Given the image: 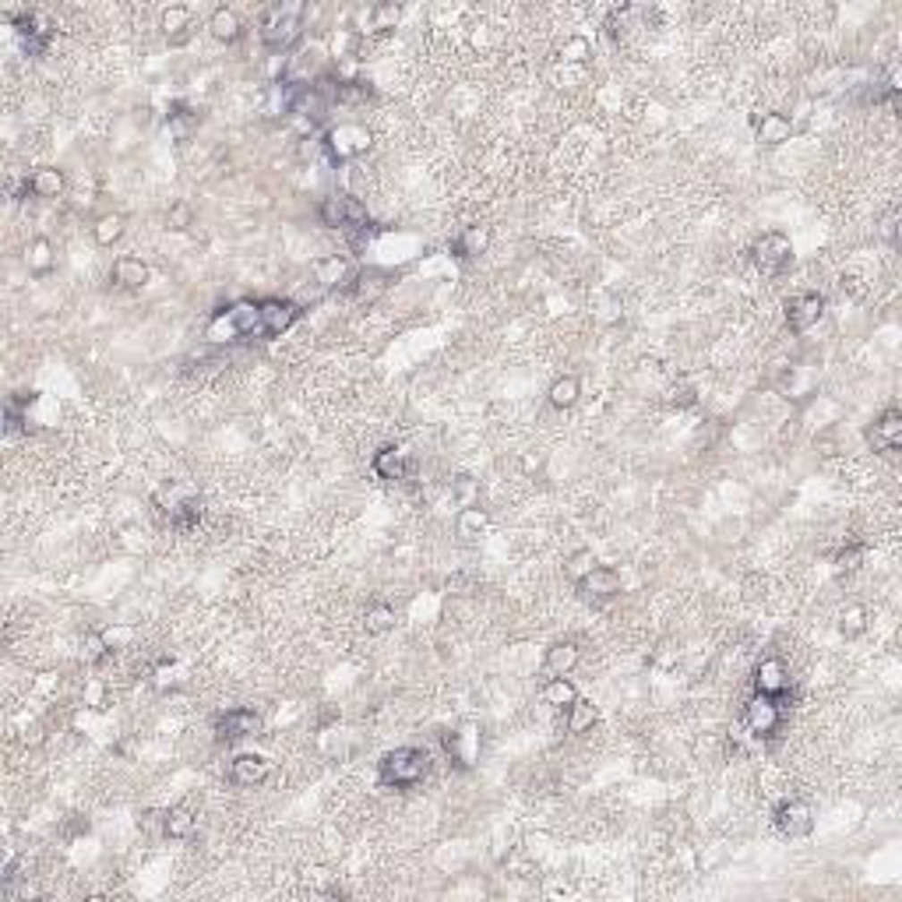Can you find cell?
<instances>
[{
    "label": "cell",
    "mask_w": 902,
    "mask_h": 902,
    "mask_svg": "<svg viewBox=\"0 0 902 902\" xmlns=\"http://www.w3.org/2000/svg\"><path fill=\"white\" fill-rule=\"evenodd\" d=\"M430 772V754L423 747H395L388 754H381L378 762V779L388 789H409L423 783Z\"/></svg>",
    "instance_id": "1"
},
{
    "label": "cell",
    "mask_w": 902,
    "mask_h": 902,
    "mask_svg": "<svg viewBox=\"0 0 902 902\" xmlns=\"http://www.w3.org/2000/svg\"><path fill=\"white\" fill-rule=\"evenodd\" d=\"M303 14H307V7L300 0L272 4L261 14V43L268 50H289L303 36Z\"/></svg>",
    "instance_id": "2"
},
{
    "label": "cell",
    "mask_w": 902,
    "mask_h": 902,
    "mask_svg": "<svg viewBox=\"0 0 902 902\" xmlns=\"http://www.w3.org/2000/svg\"><path fill=\"white\" fill-rule=\"evenodd\" d=\"M318 216H321V223L328 226V229L349 233L356 243H360L363 236H370V229H374L367 208H363L356 198H349V194H328V198L318 205Z\"/></svg>",
    "instance_id": "3"
},
{
    "label": "cell",
    "mask_w": 902,
    "mask_h": 902,
    "mask_svg": "<svg viewBox=\"0 0 902 902\" xmlns=\"http://www.w3.org/2000/svg\"><path fill=\"white\" fill-rule=\"evenodd\" d=\"M751 261H754V268H758L762 276H769V279L783 276L789 265H793V243H789V236L787 233H762V236L754 240V247H751Z\"/></svg>",
    "instance_id": "4"
},
{
    "label": "cell",
    "mask_w": 902,
    "mask_h": 902,
    "mask_svg": "<svg viewBox=\"0 0 902 902\" xmlns=\"http://www.w3.org/2000/svg\"><path fill=\"white\" fill-rule=\"evenodd\" d=\"M11 25L25 47L29 56H43L54 43V21L39 11H21V14H11Z\"/></svg>",
    "instance_id": "5"
},
{
    "label": "cell",
    "mask_w": 902,
    "mask_h": 902,
    "mask_svg": "<svg viewBox=\"0 0 902 902\" xmlns=\"http://www.w3.org/2000/svg\"><path fill=\"white\" fill-rule=\"evenodd\" d=\"M325 149L336 163H349L370 149V131L363 123H338L325 134Z\"/></svg>",
    "instance_id": "6"
},
{
    "label": "cell",
    "mask_w": 902,
    "mask_h": 902,
    "mask_svg": "<svg viewBox=\"0 0 902 902\" xmlns=\"http://www.w3.org/2000/svg\"><path fill=\"white\" fill-rule=\"evenodd\" d=\"M772 821H776L779 836H787V839H804V836H811V829H814V811H811L807 800L789 796V800H783V804L776 807Z\"/></svg>",
    "instance_id": "7"
},
{
    "label": "cell",
    "mask_w": 902,
    "mask_h": 902,
    "mask_svg": "<svg viewBox=\"0 0 902 902\" xmlns=\"http://www.w3.org/2000/svg\"><path fill=\"white\" fill-rule=\"evenodd\" d=\"M789 332H807L825 318V296L821 293H796L783 303Z\"/></svg>",
    "instance_id": "8"
},
{
    "label": "cell",
    "mask_w": 902,
    "mask_h": 902,
    "mask_svg": "<svg viewBox=\"0 0 902 902\" xmlns=\"http://www.w3.org/2000/svg\"><path fill=\"white\" fill-rule=\"evenodd\" d=\"M744 723H747V730L754 733L758 740L776 736L779 723H783L779 702H776V698H765V694H754V698L747 702V709H744Z\"/></svg>",
    "instance_id": "9"
},
{
    "label": "cell",
    "mask_w": 902,
    "mask_h": 902,
    "mask_svg": "<svg viewBox=\"0 0 902 902\" xmlns=\"http://www.w3.org/2000/svg\"><path fill=\"white\" fill-rule=\"evenodd\" d=\"M867 441H871V448L874 451H885V455H892V451H899L902 445V413L896 405H889L871 427H867Z\"/></svg>",
    "instance_id": "10"
},
{
    "label": "cell",
    "mask_w": 902,
    "mask_h": 902,
    "mask_svg": "<svg viewBox=\"0 0 902 902\" xmlns=\"http://www.w3.org/2000/svg\"><path fill=\"white\" fill-rule=\"evenodd\" d=\"M445 754L455 769H472V762L480 758V733L476 727H458V730L445 733Z\"/></svg>",
    "instance_id": "11"
},
{
    "label": "cell",
    "mask_w": 902,
    "mask_h": 902,
    "mask_svg": "<svg viewBox=\"0 0 902 902\" xmlns=\"http://www.w3.org/2000/svg\"><path fill=\"white\" fill-rule=\"evenodd\" d=\"M261 307V325H265V336H282L296 325L300 318V303L296 300H282V296H268V300H258Z\"/></svg>",
    "instance_id": "12"
},
{
    "label": "cell",
    "mask_w": 902,
    "mask_h": 902,
    "mask_svg": "<svg viewBox=\"0 0 902 902\" xmlns=\"http://www.w3.org/2000/svg\"><path fill=\"white\" fill-rule=\"evenodd\" d=\"M574 585H578V592H582L585 600H614L620 592V571L607 567V564H596V567H589Z\"/></svg>",
    "instance_id": "13"
},
{
    "label": "cell",
    "mask_w": 902,
    "mask_h": 902,
    "mask_svg": "<svg viewBox=\"0 0 902 902\" xmlns=\"http://www.w3.org/2000/svg\"><path fill=\"white\" fill-rule=\"evenodd\" d=\"M261 716L254 709H229L216 719V733L223 740H247V736H258L261 733Z\"/></svg>",
    "instance_id": "14"
},
{
    "label": "cell",
    "mask_w": 902,
    "mask_h": 902,
    "mask_svg": "<svg viewBox=\"0 0 902 902\" xmlns=\"http://www.w3.org/2000/svg\"><path fill=\"white\" fill-rule=\"evenodd\" d=\"M789 691V670L783 659H762L758 670H754V694H765V698H783Z\"/></svg>",
    "instance_id": "15"
},
{
    "label": "cell",
    "mask_w": 902,
    "mask_h": 902,
    "mask_svg": "<svg viewBox=\"0 0 902 902\" xmlns=\"http://www.w3.org/2000/svg\"><path fill=\"white\" fill-rule=\"evenodd\" d=\"M374 472L381 476V480H388V483H402V480H409V472H413V462H409V451L398 448V445H385L381 451H374Z\"/></svg>",
    "instance_id": "16"
},
{
    "label": "cell",
    "mask_w": 902,
    "mask_h": 902,
    "mask_svg": "<svg viewBox=\"0 0 902 902\" xmlns=\"http://www.w3.org/2000/svg\"><path fill=\"white\" fill-rule=\"evenodd\" d=\"M754 138H758V145L779 149V145H787L789 138H793V123L783 113H758L754 116Z\"/></svg>",
    "instance_id": "17"
},
{
    "label": "cell",
    "mask_w": 902,
    "mask_h": 902,
    "mask_svg": "<svg viewBox=\"0 0 902 902\" xmlns=\"http://www.w3.org/2000/svg\"><path fill=\"white\" fill-rule=\"evenodd\" d=\"M229 779L236 787H258V783H265L268 779V758H261V754H236L229 762Z\"/></svg>",
    "instance_id": "18"
},
{
    "label": "cell",
    "mask_w": 902,
    "mask_h": 902,
    "mask_svg": "<svg viewBox=\"0 0 902 902\" xmlns=\"http://www.w3.org/2000/svg\"><path fill=\"white\" fill-rule=\"evenodd\" d=\"M110 279L116 282V285H123V289H141V285H149V279H152V268H149L141 258L123 254V258L113 261Z\"/></svg>",
    "instance_id": "19"
},
{
    "label": "cell",
    "mask_w": 902,
    "mask_h": 902,
    "mask_svg": "<svg viewBox=\"0 0 902 902\" xmlns=\"http://www.w3.org/2000/svg\"><path fill=\"white\" fill-rule=\"evenodd\" d=\"M490 226H469V229H462L458 236H455V243H451V251H455V258H462V261H469V258H480L487 247H490Z\"/></svg>",
    "instance_id": "20"
},
{
    "label": "cell",
    "mask_w": 902,
    "mask_h": 902,
    "mask_svg": "<svg viewBox=\"0 0 902 902\" xmlns=\"http://www.w3.org/2000/svg\"><path fill=\"white\" fill-rule=\"evenodd\" d=\"M314 279L321 285V293H325V289H336V285H349V282H353L349 261H345L342 254H332V258L314 261Z\"/></svg>",
    "instance_id": "21"
},
{
    "label": "cell",
    "mask_w": 902,
    "mask_h": 902,
    "mask_svg": "<svg viewBox=\"0 0 902 902\" xmlns=\"http://www.w3.org/2000/svg\"><path fill=\"white\" fill-rule=\"evenodd\" d=\"M201 515H205V507H201L198 498H173V501H169V525L180 529V532L198 529Z\"/></svg>",
    "instance_id": "22"
},
{
    "label": "cell",
    "mask_w": 902,
    "mask_h": 902,
    "mask_svg": "<svg viewBox=\"0 0 902 902\" xmlns=\"http://www.w3.org/2000/svg\"><path fill=\"white\" fill-rule=\"evenodd\" d=\"M39 402V392H14L7 398V409H4V420H7V434H18L21 423L29 427V409Z\"/></svg>",
    "instance_id": "23"
},
{
    "label": "cell",
    "mask_w": 902,
    "mask_h": 902,
    "mask_svg": "<svg viewBox=\"0 0 902 902\" xmlns=\"http://www.w3.org/2000/svg\"><path fill=\"white\" fill-rule=\"evenodd\" d=\"M194 825H198V818H194V811L183 807V804L169 807L166 814H163V836H166V839H191Z\"/></svg>",
    "instance_id": "24"
},
{
    "label": "cell",
    "mask_w": 902,
    "mask_h": 902,
    "mask_svg": "<svg viewBox=\"0 0 902 902\" xmlns=\"http://www.w3.org/2000/svg\"><path fill=\"white\" fill-rule=\"evenodd\" d=\"M578 659H582V652H578L574 642H554V645L547 649V670L554 676H567L578 667Z\"/></svg>",
    "instance_id": "25"
},
{
    "label": "cell",
    "mask_w": 902,
    "mask_h": 902,
    "mask_svg": "<svg viewBox=\"0 0 902 902\" xmlns=\"http://www.w3.org/2000/svg\"><path fill=\"white\" fill-rule=\"evenodd\" d=\"M54 243L47 240V236H36V240H29L25 243V265H29V272L32 276H47L50 268H54Z\"/></svg>",
    "instance_id": "26"
},
{
    "label": "cell",
    "mask_w": 902,
    "mask_h": 902,
    "mask_svg": "<svg viewBox=\"0 0 902 902\" xmlns=\"http://www.w3.org/2000/svg\"><path fill=\"white\" fill-rule=\"evenodd\" d=\"M349 289H353V296L356 300H378L385 289H388V276L381 272V268H367V272H360V276H353L349 282Z\"/></svg>",
    "instance_id": "27"
},
{
    "label": "cell",
    "mask_w": 902,
    "mask_h": 902,
    "mask_svg": "<svg viewBox=\"0 0 902 902\" xmlns=\"http://www.w3.org/2000/svg\"><path fill=\"white\" fill-rule=\"evenodd\" d=\"M208 29H212V36H216L219 43H236V39H240V32H243V25H240L236 11H229V7H216V11H212Z\"/></svg>",
    "instance_id": "28"
},
{
    "label": "cell",
    "mask_w": 902,
    "mask_h": 902,
    "mask_svg": "<svg viewBox=\"0 0 902 902\" xmlns=\"http://www.w3.org/2000/svg\"><path fill=\"white\" fill-rule=\"evenodd\" d=\"M25 183H29V194H36V198H56L64 191V173L54 166H43L36 169Z\"/></svg>",
    "instance_id": "29"
},
{
    "label": "cell",
    "mask_w": 902,
    "mask_h": 902,
    "mask_svg": "<svg viewBox=\"0 0 902 902\" xmlns=\"http://www.w3.org/2000/svg\"><path fill=\"white\" fill-rule=\"evenodd\" d=\"M564 712H567V733H589L592 727H596V719H600L596 705H592V702H585V698H574Z\"/></svg>",
    "instance_id": "30"
},
{
    "label": "cell",
    "mask_w": 902,
    "mask_h": 902,
    "mask_svg": "<svg viewBox=\"0 0 902 902\" xmlns=\"http://www.w3.org/2000/svg\"><path fill=\"white\" fill-rule=\"evenodd\" d=\"M574 698H578V691H574V684L567 676H550L543 684V702L554 705V709H567Z\"/></svg>",
    "instance_id": "31"
},
{
    "label": "cell",
    "mask_w": 902,
    "mask_h": 902,
    "mask_svg": "<svg viewBox=\"0 0 902 902\" xmlns=\"http://www.w3.org/2000/svg\"><path fill=\"white\" fill-rule=\"evenodd\" d=\"M578 395H582V381L574 374H564L550 385V405L554 409H571L578 402Z\"/></svg>",
    "instance_id": "32"
},
{
    "label": "cell",
    "mask_w": 902,
    "mask_h": 902,
    "mask_svg": "<svg viewBox=\"0 0 902 902\" xmlns=\"http://www.w3.org/2000/svg\"><path fill=\"white\" fill-rule=\"evenodd\" d=\"M455 529H458V536H462V540H476V536L487 529V511H483L480 505L462 507V511H458V518H455Z\"/></svg>",
    "instance_id": "33"
},
{
    "label": "cell",
    "mask_w": 902,
    "mask_h": 902,
    "mask_svg": "<svg viewBox=\"0 0 902 902\" xmlns=\"http://www.w3.org/2000/svg\"><path fill=\"white\" fill-rule=\"evenodd\" d=\"M395 610L388 603H370L367 607V614H363V631L367 634H388L395 627Z\"/></svg>",
    "instance_id": "34"
},
{
    "label": "cell",
    "mask_w": 902,
    "mask_h": 902,
    "mask_svg": "<svg viewBox=\"0 0 902 902\" xmlns=\"http://www.w3.org/2000/svg\"><path fill=\"white\" fill-rule=\"evenodd\" d=\"M123 216L120 212H110V216H99L96 226H92V240L99 243V247H113L120 236H123Z\"/></svg>",
    "instance_id": "35"
},
{
    "label": "cell",
    "mask_w": 902,
    "mask_h": 902,
    "mask_svg": "<svg viewBox=\"0 0 902 902\" xmlns=\"http://www.w3.org/2000/svg\"><path fill=\"white\" fill-rule=\"evenodd\" d=\"M398 4H378V7H370L367 11V32H392L395 25H398Z\"/></svg>",
    "instance_id": "36"
},
{
    "label": "cell",
    "mask_w": 902,
    "mask_h": 902,
    "mask_svg": "<svg viewBox=\"0 0 902 902\" xmlns=\"http://www.w3.org/2000/svg\"><path fill=\"white\" fill-rule=\"evenodd\" d=\"M839 631H843L846 638H856V634H864V631H867V610H864L860 603L846 607L843 614H839Z\"/></svg>",
    "instance_id": "37"
},
{
    "label": "cell",
    "mask_w": 902,
    "mask_h": 902,
    "mask_svg": "<svg viewBox=\"0 0 902 902\" xmlns=\"http://www.w3.org/2000/svg\"><path fill=\"white\" fill-rule=\"evenodd\" d=\"M451 494H455V501H458L462 507H472L476 501H480V487H476V480H472V476H465V472L451 480Z\"/></svg>",
    "instance_id": "38"
},
{
    "label": "cell",
    "mask_w": 902,
    "mask_h": 902,
    "mask_svg": "<svg viewBox=\"0 0 902 902\" xmlns=\"http://www.w3.org/2000/svg\"><path fill=\"white\" fill-rule=\"evenodd\" d=\"M110 652H113L110 642H106L103 634H89V638H85V659H89V663H106Z\"/></svg>",
    "instance_id": "39"
},
{
    "label": "cell",
    "mask_w": 902,
    "mask_h": 902,
    "mask_svg": "<svg viewBox=\"0 0 902 902\" xmlns=\"http://www.w3.org/2000/svg\"><path fill=\"white\" fill-rule=\"evenodd\" d=\"M860 561H864V543H856V540H849L846 547H839V554H836V567H843V571L860 567Z\"/></svg>",
    "instance_id": "40"
},
{
    "label": "cell",
    "mask_w": 902,
    "mask_h": 902,
    "mask_svg": "<svg viewBox=\"0 0 902 902\" xmlns=\"http://www.w3.org/2000/svg\"><path fill=\"white\" fill-rule=\"evenodd\" d=\"M187 25H191V7H169V11H163V29H166V36L187 29Z\"/></svg>",
    "instance_id": "41"
},
{
    "label": "cell",
    "mask_w": 902,
    "mask_h": 902,
    "mask_svg": "<svg viewBox=\"0 0 902 902\" xmlns=\"http://www.w3.org/2000/svg\"><path fill=\"white\" fill-rule=\"evenodd\" d=\"M194 223V212H191V205H183V201H176L173 208L166 212V229H187V226Z\"/></svg>",
    "instance_id": "42"
},
{
    "label": "cell",
    "mask_w": 902,
    "mask_h": 902,
    "mask_svg": "<svg viewBox=\"0 0 902 902\" xmlns=\"http://www.w3.org/2000/svg\"><path fill=\"white\" fill-rule=\"evenodd\" d=\"M589 567H596V557H592L589 550H578V554L571 557V564H567V574H571V578L578 582V578H582V574H585Z\"/></svg>",
    "instance_id": "43"
}]
</instances>
